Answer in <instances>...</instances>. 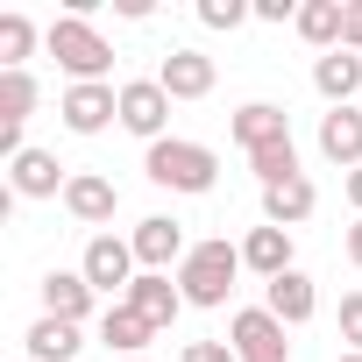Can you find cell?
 Segmentation results:
<instances>
[{
    "instance_id": "obj_1",
    "label": "cell",
    "mask_w": 362,
    "mask_h": 362,
    "mask_svg": "<svg viewBox=\"0 0 362 362\" xmlns=\"http://www.w3.org/2000/svg\"><path fill=\"white\" fill-rule=\"evenodd\" d=\"M235 277H242V242H228V235L192 242V256L177 263V291H185V305H206V313H221L235 298Z\"/></svg>"
},
{
    "instance_id": "obj_2",
    "label": "cell",
    "mask_w": 362,
    "mask_h": 362,
    "mask_svg": "<svg viewBox=\"0 0 362 362\" xmlns=\"http://www.w3.org/2000/svg\"><path fill=\"white\" fill-rule=\"evenodd\" d=\"M142 170H149V185H163V192H192V199L221 185V156H214L206 142H185V135H163V142H149Z\"/></svg>"
},
{
    "instance_id": "obj_3",
    "label": "cell",
    "mask_w": 362,
    "mask_h": 362,
    "mask_svg": "<svg viewBox=\"0 0 362 362\" xmlns=\"http://www.w3.org/2000/svg\"><path fill=\"white\" fill-rule=\"evenodd\" d=\"M43 43H50V57H57V71H64L71 86H107V71H114V43H107L93 22L57 15V22L43 29Z\"/></svg>"
},
{
    "instance_id": "obj_4",
    "label": "cell",
    "mask_w": 362,
    "mask_h": 362,
    "mask_svg": "<svg viewBox=\"0 0 362 362\" xmlns=\"http://www.w3.org/2000/svg\"><path fill=\"white\" fill-rule=\"evenodd\" d=\"M78 270H86V284H93V291H107L114 305H121V298H128V284L142 277V263H135V242H128V235H93Z\"/></svg>"
},
{
    "instance_id": "obj_5",
    "label": "cell",
    "mask_w": 362,
    "mask_h": 362,
    "mask_svg": "<svg viewBox=\"0 0 362 362\" xmlns=\"http://www.w3.org/2000/svg\"><path fill=\"white\" fill-rule=\"evenodd\" d=\"M228 348H235L242 362H291L284 320H277V313H263V305H242V313L228 320Z\"/></svg>"
},
{
    "instance_id": "obj_6",
    "label": "cell",
    "mask_w": 362,
    "mask_h": 362,
    "mask_svg": "<svg viewBox=\"0 0 362 362\" xmlns=\"http://www.w3.org/2000/svg\"><path fill=\"white\" fill-rule=\"evenodd\" d=\"M57 114H64L71 135H100V128L121 121V86H64Z\"/></svg>"
},
{
    "instance_id": "obj_7",
    "label": "cell",
    "mask_w": 362,
    "mask_h": 362,
    "mask_svg": "<svg viewBox=\"0 0 362 362\" xmlns=\"http://www.w3.org/2000/svg\"><path fill=\"white\" fill-rule=\"evenodd\" d=\"M121 128L142 135V142H163V128H170V93H163L156 78H128V86H121Z\"/></svg>"
},
{
    "instance_id": "obj_8",
    "label": "cell",
    "mask_w": 362,
    "mask_h": 362,
    "mask_svg": "<svg viewBox=\"0 0 362 362\" xmlns=\"http://www.w3.org/2000/svg\"><path fill=\"white\" fill-rule=\"evenodd\" d=\"M64 214H71L78 228H107V221L121 214V185H114V177H100V170H71Z\"/></svg>"
},
{
    "instance_id": "obj_9",
    "label": "cell",
    "mask_w": 362,
    "mask_h": 362,
    "mask_svg": "<svg viewBox=\"0 0 362 362\" xmlns=\"http://www.w3.org/2000/svg\"><path fill=\"white\" fill-rule=\"evenodd\" d=\"M64 185H71V170H64L50 149H22V156L8 163V192H15V199H64Z\"/></svg>"
},
{
    "instance_id": "obj_10",
    "label": "cell",
    "mask_w": 362,
    "mask_h": 362,
    "mask_svg": "<svg viewBox=\"0 0 362 362\" xmlns=\"http://www.w3.org/2000/svg\"><path fill=\"white\" fill-rule=\"evenodd\" d=\"M135 263L142 270H170V263H185L192 256V242H185V228H177L170 214H149V221H135Z\"/></svg>"
},
{
    "instance_id": "obj_11",
    "label": "cell",
    "mask_w": 362,
    "mask_h": 362,
    "mask_svg": "<svg viewBox=\"0 0 362 362\" xmlns=\"http://www.w3.org/2000/svg\"><path fill=\"white\" fill-rule=\"evenodd\" d=\"M128 305L163 334V327H177V313H185V291H177V277H170V270H142V277L128 284Z\"/></svg>"
},
{
    "instance_id": "obj_12",
    "label": "cell",
    "mask_w": 362,
    "mask_h": 362,
    "mask_svg": "<svg viewBox=\"0 0 362 362\" xmlns=\"http://www.w3.org/2000/svg\"><path fill=\"white\" fill-rule=\"evenodd\" d=\"M235 142L256 156V149H270V142H291V114L277 107V100H249V107H235Z\"/></svg>"
},
{
    "instance_id": "obj_13",
    "label": "cell",
    "mask_w": 362,
    "mask_h": 362,
    "mask_svg": "<svg viewBox=\"0 0 362 362\" xmlns=\"http://www.w3.org/2000/svg\"><path fill=\"white\" fill-rule=\"evenodd\" d=\"M36 291H43V313H50V320H71V327H86V320H93V298H100V291L86 284V270H50Z\"/></svg>"
},
{
    "instance_id": "obj_14",
    "label": "cell",
    "mask_w": 362,
    "mask_h": 362,
    "mask_svg": "<svg viewBox=\"0 0 362 362\" xmlns=\"http://www.w3.org/2000/svg\"><path fill=\"white\" fill-rule=\"evenodd\" d=\"M156 86H163L170 100H206V93H214V57H206V50H170V57L156 64Z\"/></svg>"
},
{
    "instance_id": "obj_15",
    "label": "cell",
    "mask_w": 362,
    "mask_h": 362,
    "mask_svg": "<svg viewBox=\"0 0 362 362\" xmlns=\"http://www.w3.org/2000/svg\"><path fill=\"white\" fill-rule=\"evenodd\" d=\"M242 270H256L263 284L284 277V270H298V263H291V228H270V221L249 228V235H242Z\"/></svg>"
},
{
    "instance_id": "obj_16",
    "label": "cell",
    "mask_w": 362,
    "mask_h": 362,
    "mask_svg": "<svg viewBox=\"0 0 362 362\" xmlns=\"http://www.w3.org/2000/svg\"><path fill=\"white\" fill-rule=\"evenodd\" d=\"M263 313H277L284 327H305V320L320 313V291H313V277H305V270H284V277H270V284H263Z\"/></svg>"
},
{
    "instance_id": "obj_17",
    "label": "cell",
    "mask_w": 362,
    "mask_h": 362,
    "mask_svg": "<svg viewBox=\"0 0 362 362\" xmlns=\"http://www.w3.org/2000/svg\"><path fill=\"white\" fill-rule=\"evenodd\" d=\"M320 156L341 163V170L362 163V114H355V107H327V114H320Z\"/></svg>"
},
{
    "instance_id": "obj_18",
    "label": "cell",
    "mask_w": 362,
    "mask_h": 362,
    "mask_svg": "<svg viewBox=\"0 0 362 362\" xmlns=\"http://www.w3.org/2000/svg\"><path fill=\"white\" fill-rule=\"evenodd\" d=\"M313 86H320L327 107H348V100L362 93V57H355V50H327V57H313Z\"/></svg>"
},
{
    "instance_id": "obj_19",
    "label": "cell",
    "mask_w": 362,
    "mask_h": 362,
    "mask_svg": "<svg viewBox=\"0 0 362 362\" xmlns=\"http://www.w3.org/2000/svg\"><path fill=\"white\" fill-rule=\"evenodd\" d=\"M291 29H298L320 57H327V50H341V36H348V0H305Z\"/></svg>"
},
{
    "instance_id": "obj_20",
    "label": "cell",
    "mask_w": 362,
    "mask_h": 362,
    "mask_svg": "<svg viewBox=\"0 0 362 362\" xmlns=\"http://www.w3.org/2000/svg\"><path fill=\"white\" fill-rule=\"evenodd\" d=\"M313 206H320L313 177H284V185H263V221H270V228H298V221H313Z\"/></svg>"
},
{
    "instance_id": "obj_21",
    "label": "cell",
    "mask_w": 362,
    "mask_h": 362,
    "mask_svg": "<svg viewBox=\"0 0 362 362\" xmlns=\"http://www.w3.org/2000/svg\"><path fill=\"white\" fill-rule=\"evenodd\" d=\"M100 341H107V348L128 362V355H142V348L156 341V327H149V320H142V313L121 298V305H107V313H100Z\"/></svg>"
},
{
    "instance_id": "obj_22",
    "label": "cell",
    "mask_w": 362,
    "mask_h": 362,
    "mask_svg": "<svg viewBox=\"0 0 362 362\" xmlns=\"http://www.w3.org/2000/svg\"><path fill=\"white\" fill-rule=\"evenodd\" d=\"M22 341H29V362H78V348H86V334H78L71 320H50V313H43Z\"/></svg>"
},
{
    "instance_id": "obj_23",
    "label": "cell",
    "mask_w": 362,
    "mask_h": 362,
    "mask_svg": "<svg viewBox=\"0 0 362 362\" xmlns=\"http://www.w3.org/2000/svg\"><path fill=\"white\" fill-rule=\"evenodd\" d=\"M36 100H43V93H36L29 71H0V128H22V121L36 114Z\"/></svg>"
},
{
    "instance_id": "obj_24",
    "label": "cell",
    "mask_w": 362,
    "mask_h": 362,
    "mask_svg": "<svg viewBox=\"0 0 362 362\" xmlns=\"http://www.w3.org/2000/svg\"><path fill=\"white\" fill-rule=\"evenodd\" d=\"M29 50H36V22L0 15V71H29Z\"/></svg>"
},
{
    "instance_id": "obj_25",
    "label": "cell",
    "mask_w": 362,
    "mask_h": 362,
    "mask_svg": "<svg viewBox=\"0 0 362 362\" xmlns=\"http://www.w3.org/2000/svg\"><path fill=\"white\" fill-rule=\"evenodd\" d=\"M249 170H256V185H284V177H305V170H298V142H270V149H256V156H249Z\"/></svg>"
},
{
    "instance_id": "obj_26",
    "label": "cell",
    "mask_w": 362,
    "mask_h": 362,
    "mask_svg": "<svg viewBox=\"0 0 362 362\" xmlns=\"http://www.w3.org/2000/svg\"><path fill=\"white\" fill-rule=\"evenodd\" d=\"M256 8H249V0H199V22L206 29H242Z\"/></svg>"
},
{
    "instance_id": "obj_27",
    "label": "cell",
    "mask_w": 362,
    "mask_h": 362,
    "mask_svg": "<svg viewBox=\"0 0 362 362\" xmlns=\"http://www.w3.org/2000/svg\"><path fill=\"white\" fill-rule=\"evenodd\" d=\"M341 341H348V355H362V291L341 298Z\"/></svg>"
},
{
    "instance_id": "obj_28",
    "label": "cell",
    "mask_w": 362,
    "mask_h": 362,
    "mask_svg": "<svg viewBox=\"0 0 362 362\" xmlns=\"http://www.w3.org/2000/svg\"><path fill=\"white\" fill-rule=\"evenodd\" d=\"M177 362H242V355H235L228 341H192V348L177 355Z\"/></svg>"
},
{
    "instance_id": "obj_29",
    "label": "cell",
    "mask_w": 362,
    "mask_h": 362,
    "mask_svg": "<svg viewBox=\"0 0 362 362\" xmlns=\"http://www.w3.org/2000/svg\"><path fill=\"white\" fill-rule=\"evenodd\" d=\"M256 22H298V0H256Z\"/></svg>"
},
{
    "instance_id": "obj_30",
    "label": "cell",
    "mask_w": 362,
    "mask_h": 362,
    "mask_svg": "<svg viewBox=\"0 0 362 362\" xmlns=\"http://www.w3.org/2000/svg\"><path fill=\"white\" fill-rule=\"evenodd\" d=\"M341 50L362 57V0H348V36H341Z\"/></svg>"
},
{
    "instance_id": "obj_31",
    "label": "cell",
    "mask_w": 362,
    "mask_h": 362,
    "mask_svg": "<svg viewBox=\"0 0 362 362\" xmlns=\"http://www.w3.org/2000/svg\"><path fill=\"white\" fill-rule=\"evenodd\" d=\"M341 192H348V206H355V221H362V163H355V170L341 177Z\"/></svg>"
},
{
    "instance_id": "obj_32",
    "label": "cell",
    "mask_w": 362,
    "mask_h": 362,
    "mask_svg": "<svg viewBox=\"0 0 362 362\" xmlns=\"http://www.w3.org/2000/svg\"><path fill=\"white\" fill-rule=\"evenodd\" d=\"M348 263H355V270H362V221H355V228H348Z\"/></svg>"
},
{
    "instance_id": "obj_33",
    "label": "cell",
    "mask_w": 362,
    "mask_h": 362,
    "mask_svg": "<svg viewBox=\"0 0 362 362\" xmlns=\"http://www.w3.org/2000/svg\"><path fill=\"white\" fill-rule=\"evenodd\" d=\"M334 362H362V355H334Z\"/></svg>"
},
{
    "instance_id": "obj_34",
    "label": "cell",
    "mask_w": 362,
    "mask_h": 362,
    "mask_svg": "<svg viewBox=\"0 0 362 362\" xmlns=\"http://www.w3.org/2000/svg\"><path fill=\"white\" fill-rule=\"evenodd\" d=\"M128 362H149V355H128Z\"/></svg>"
},
{
    "instance_id": "obj_35",
    "label": "cell",
    "mask_w": 362,
    "mask_h": 362,
    "mask_svg": "<svg viewBox=\"0 0 362 362\" xmlns=\"http://www.w3.org/2000/svg\"><path fill=\"white\" fill-rule=\"evenodd\" d=\"M22 362H29V355H22Z\"/></svg>"
}]
</instances>
